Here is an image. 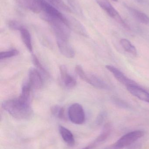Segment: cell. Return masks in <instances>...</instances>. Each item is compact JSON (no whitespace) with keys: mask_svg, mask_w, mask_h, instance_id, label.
<instances>
[{"mask_svg":"<svg viewBox=\"0 0 149 149\" xmlns=\"http://www.w3.org/2000/svg\"><path fill=\"white\" fill-rule=\"evenodd\" d=\"M2 107L11 116L18 120H27L32 114L30 103L23 102L18 98L4 102Z\"/></svg>","mask_w":149,"mask_h":149,"instance_id":"1","label":"cell"},{"mask_svg":"<svg viewBox=\"0 0 149 149\" xmlns=\"http://www.w3.org/2000/svg\"><path fill=\"white\" fill-rule=\"evenodd\" d=\"M144 135L142 130H135L127 133L121 137L114 144L106 149H121L128 147L136 142V141L141 138Z\"/></svg>","mask_w":149,"mask_h":149,"instance_id":"2","label":"cell"},{"mask_svg":"<svg viewBox=\"0 0 149 149\" xmlns=\"http://www.w3.org/2000/svg\"><path fill=\"white\" fill-rule=\"evenodd\" d=\"M68 115L70 120L74 124H82L85 120V111L82 106L78 103H74L70 106Z\"/></svg>","mask_w":149,"mask_h":149,"instance_id":"3","label":"cell"},{"mask_svg":"<svg viewBox=\"0 0 149 149\" xmlns=\"http://www.w3.org/2000/svg\"><path fill=\"white\" fill-rule=\"evenodd\" d=\"M40 5L42 11H43L44 15L49 17L60 19L64 22L68 26L67 17L63 15L57 8L45 0H40Z\"/></svg>","mask_w":149,"mask_h":149,"instance_id":"4","label":"cell"},{"mask_svg":"<svg viewBox=\"0 0 149 149\" xmlns=\"http://www.w3.org/2000/svg\"><path fill=\"white\" fill-rule=\"evenodd\" d=\"M97 2L101 8H102V9L104 10L109 16L113 18L122 26L128 28L127 25L123 21L118 11L108 1L106 0H99Z\"/></svg>","mask_w":149,"mask_h":149,"instance_id":"5","label":"cell"},{"mask_svg":"<svg viewBox=\"0 0 149 149\" xmlns=\"http://www.w3.org/2000/svg\"><path fill=\"white\" fill-rule=\"evenodd\" d=\"M106 67L110 72L113 74L115 79L119 82H120L122 85L126 86L127 87L129 86L138 85L136 82L128 78L121 71L115 67L110 65H106Z\"/></svg>","mask_w":149,"mask_h":149,"instance_id":"6","label":"cell"},{"mask_svg":"<svg viewBox=\"0 0 149 149\" xmlns=\"http://www.w3.org/2000/svg\"><path fill=\"white\" fill-rule=\"evenodd\" d=\"M58 47L62 55L66 57L72 58L75 56V52L67 39L56 38Z\"/></svg>","mask_w":149,"mask_h":149,"instance_id":"7","label":"cell"},{"mask_svg":"<svg viewBox=\"0 0 149 149\" xmlns=\"http://www.w3.org/2000/svg\"><path fill=\"white\" fill-rule=\"evenodd\" d=\"M127 88L131 94L141 100L149 103V93L139 85L129 86Z\"/></svg>","mask_w":149,"mask_h":149,"instance_id":"8","label":"cell"},{"mask_svg":"<svg viewBox=\"0 0 149 149\" xmlns=\"http://www.w3.org/2000/svg\"><path fill=\"white\" fill-rule=\"evenodd\" d=\"M29 84L31 88L35 89L41 88L43 85V81L39 72L34 69H31L29 72Z\"/></svg>","mask_w":149,"mask_h":149,"instance_id":"9","label":"cell"},{"mask_svg":"<svg viewBox=\"0 0 149 149\" xmlns=\"http://www.w3.org/2000/svg\"><path fill=\"white\" fill-rule=\"evenodd\" d=\"M59 70L61 80L65 86L69 88L74 87L76 85V80L68 73L66 67L62 65L60 66Z\"/></svg>","mask_w":149,"mask_h":149,"instance_id":"10","label":"cell"},{"mask_svg":"<svg viewBox=\"0 0 149 149\" xmlns=\"http://www.w3.org/2000/svg\"><path fill=\"white\" fill-rule=\"evenodd\" d=\"M68 26L76 33L84 36H87V32L85 27L77 19L73 17H67Z\"/></svg>","mask_w":149,"mask_h":149,"instance_id":"11","label":"cell"},{"mask_svg":"<svg viewBox=\"0 0 149 149\" xmlns=\"http://www.w3.org/2000/svg\"><path fill=\"white\" fill-rule=\"evenodd\" d=\"M112 130V124L109 123H106L103 127V129L100 134L96 138L94 142L92 143V145L93 146L94 148L97 144L106 141L111 134Z\"/></svg>","mask_w":149,"mask_h":149,"instance_id":"12","label":"cell"},{"mask_svg":"<svg viewBox=\"0 0 149 149\" xmlns=\"http://www.w3.org/2000/svg\"><path fill=\"white\" fill-rule=\"evenodd\" d=\"M85 81L97 88L104 89L108 88V85L100 78L94 74H87Z\"/></svg>","mask_w":149,"mask_h":149,"instance_id":"13","label":"cell"},{"mask_svg":"<svg viewBox=\"0 0 149 149\" xmlns=\"http://www.w3.org/2000/svg\"><path fill=\"white\" fill-rule=\"evenodd\" d=\"M59 130L60 135L65 142L71 147L74 146L75 143V139L71 131L62 126H59Z\"/></svg>","mask_w":149,"mask_h":149,"instance_id":"14","label":"cell"},{"mask_svg":"<svg viewBox=\"0 0 149 149\" xmlns=\"http://www.w3.org/2000/svg\"><path fill=\"white\" fill-rule=\"evenodd\" d=\"M130 14L140 22L144 24H149V17L146 14L131 7L127 6Z\"/></svg>","mask_w":149,"mask_h":149,"instance_id":"15","label":"cell"},{"mask_svg":"<svg viewBox=\"0 0 149 149\" xmlns=\"http://www.w3.org/2000/svg\"><path fill=\"white\" fill-rule=\"evenodd\" d=\"M21 38L25 46L30 52H32V46L31 44V37L29 31L25 27H23L19 30Z\"/></svg>","mask_w":149,"mask_h":149,"instance_id":"16","label":"cell"},{"mask_svg":"<svg viewBox=\"0 0 149 149\" xmlns=\"http://www.w3.org/2000/svg\"><path fill=\"white\" fill-rule=\"evenodd\" d=\"M23 4L32 12L39 13L42 11L40 0H22Z\"/></svg>","mask_w":149,"mask_h":149,"instance_id":"17","label":"cell"},{"mask_svg":"<svg viewBox=\"0 0 149 149\" xmlns=\"http://www.w3.org/2000/svg\"><path fill=\"white\" fill-rule=\"evenodd\" d=\"M31 86L29 82L25 83L22 88V92L18 99L24 102L30 103V94Z\"/></svg>","mask_w":149,"mask_h":149,"instance_id":"18","label":"cell"},{"mask_svg":"<svg viewBox=\"0 0 149 149\" xmlns=\"http://www.w3.org/2000/svg\"><path fill=\"white\" fill-rule=\"evenodd\" d=\"M120 43L126 52L134 56L137 55V50L130 41L127 39H122L120 41Z\"/></svg>","mask_w":149,"mask_h":149,"instance_id":"19","label":"cell"},{"mask_svg":"<svg viewBox=\"0 0 149 149\" xmlns=\"http://www.w3.org/2000/svg\"><path fill=\"white\" fill-rule=\"evenodd\" d=\"M51 112L55 117L63 120H66L64 109L57 105L53 106L51 108Z\"/></svg>","mask_w":149,"mask_h":149,"instance_id":"20","label":"cell"},{"mask_svg":"<svg viewBox=\"0 0 149 149\" xmlns=\"http://www.w3.org/2000/svg\"><path fill=\"white\" fill-rule=\"evenodd\" d=\"M54 7L59 9L66 11L71 12V10L69 8L62 0H45Z\"/></svg>","mask_w":149,"mask_h":149,"instance_id":"21","label":"cell"},{"mask_svg":"<svg viewBox=\"0 0 149 149\" xmlns=\"http://www.w3.org/2000/svg\"><path fill=\"white\" fill-rule=\"evenodd\" d=\"M71 8L78 15L82 16L83 12L81 7L78 0H67Z\"/></svg>","mask_w":149,"mask_h":149,"instance_id":"22","label":"cell"},{"mask_svg":"<svg viewBox=\"0 0 149 149\" xmlns=\"http://www.w3.org/2000/svg\"><path fill=\"white\" fill-rule=\"evenodd\" d=\"M19 54L18 51L16 49L11 50L8 51L3 52L0 53V59H6L15 56Z\"/></svg>","mask_w":149,"mask_h":149,"instance_id":"23","label":"cell"},{"mask_svg":"<svg viewBox=\"0 0 149 149\" xmlns=\"http://www.w3.org/2000/svg\"><path fill=\"white\" fill-rule=\"evenodd\" d=\"M32 61H33V63L35 65L36 67H37L43 73L45 74V75H48V72L45 70V68L43 67V65L41 64L40 62L38 60V58L35 55H32Z\"/></svg>","mask_w":149,"mask_h":149,"instance_id":"24","label":"cell"},{"mask_svg":"<svg viewBox=\"0 0 149 149\" xmlns=\"http://www.w3.org/2000/svg\"><path fill=\"white\" fill-rule=\"evenodd\" d=\"M8 25L10 29L13 30H20L23 27L22 25L16 21L11 20L8 23Z\"/></svg>","mask_w":149,"mask_h":149,"instance_id":"25","label":"cell"},{"mask_svg":"<svg viewBox=\"0 0 149 149\" xmlns=\"http://www.w3.org/2000/svg\"><path fill=\"white\" fill-rule=\"evenodd\" d=\"M106 116L107 114L106 112L104 111L101 112L96 118V120H95V123L96 125L98 126L101 125L104 122Z\"/></svg>","mask_w":149,"mask_h":149,"instance_id":"26","label":"cell"},{"mask_svg":"<svg viewBox=\"0 0 149 149\" xmlns=\"http://www.w3.org/2000/svg\"><path fill=\"white\" fill-rule=\"evenodd\" d=\"M113 100L114 102L118 107H120L122 108H124L128 107V106L126 102H124L122 101L121 100L116 98H114Z\"/></svg>","mask_w":149,"mask_h":149,"instance_id":"27","label":"cell"},{"mask_svg":"<svg viewBox=\"0 0 149 149\" xmlns=\"http://www.w3.org/2000/svg\"><path fill=\"white\" fill-rule=\"evenodd\" d=\"M141 143H136L135 142L127 147V148L126 149H141Z\"/></svg>","mask_w":149,"mask_h":149,"instance_id":"28","label":"cell"},{"mask_svg":"<svg viewBox=\"0 0 149 149\" xmlns=\"http://www.w3.org/2000/svg\"><path fill=\"white\" fill-rule=\"evenodd\" d=\"M93 148V147L92 146L91 144V145H89V146H87V147L81 149H92Z\"/></svg>","mask_w":149,"mask_h":149,"instance_id":"29","label":"cell"},{"mask_svg":"<svg viewBox=\"0 0 149 149\" xmlns=\"http://www.w3.org/2000/svg\"><path fill=\"white\" fill-rule=\"evenodd\" d=\"M136 1L139 2L141 3H143L144 2L145 0H136Z\"/></svg>","mask_w":149,"mask_h":149,"instance_id":"30","label":"cell"},{"mask_svg":"<svg viewBox=\"0 0 149 149\" xmlns=\"http://www.w3.org/2000/svg\"><path fill=\"white\" fill-rule=\"evenodd\" d=\"M113 1H117L118 0H113Z\"/></svg>","mask_w":149,"mask_h":149,"instance_id":"31","label":"cell"}]
</instances>
